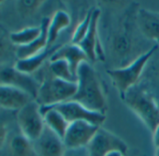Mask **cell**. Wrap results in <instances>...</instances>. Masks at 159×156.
<instances>
[{"label": "cell", "mask_w": 159, "mask_h": 156, "mask_svg": "<svg viewBox=\"0 0 159 156\" xmlns=\"http://www.w3.org/2000/svg\"><path fill=\"white\" fill-rule=\"evenodd\" d=\"M138 33L141 32L137 25V12L125 13L110 35L109 51L114 69L125 68L144 54L140 42L143 41L139 39Z\"/></svg>", "instance_id": "obj_1"}, {"label": "cell", "mask_w": 159, "mask_h": 156, "mask_svg": "<svg viewBox=\"0 0 159 156\" xmlns=\"http://www.w3.org/2000/svg\"><path fill=\"white\" fill-rule=\"evenodd\" d=\"M86 108L105 114L107 102L98 76L88 61L83 62L77 71V91L72 100Z\"/></svg>", "instance_id": "obj_2"}, {"label": "cell", "mask_w": 159, "mask_h": 156, "mask_svg": "<svg viewBox=\"0 0 159 156\" xmlns=\"http://www.w3.org/2000/svg\"><path fill=\"white\" fill-rule=\"evenodd\" d=\"M125 105L153 133L159 125V105L140 85L137 84L122 96Z\"/></svg>", "instance_id": "obj_3"}, {"label": "cell", "mask_w": 159, "mask_h": 156, "mask_svg": "<svg viewBox=\"0 0 159 156\" xmlns=\"http://www.w3.org/2000/svg\"><path fill=\"white\" fill-rule=\"evenodd\" d=\"M76 91L77 83L56 78L50 72L47 66L41 75L36 101L40 106H53L72 100Z\"/></svg>", "instance_id": "obj_4"}, {"label": "cell", "mask_w": 159, "mask_h": 156, "mask_svg": "<svg viewBox=\"0 0 159 156\" xmlns=\"http://www.w3.org/2000/svg\"><path fill=\"white\" fill-rule=\"evenodd\" d=\"M158 44H155L148 52L144 53L138 59H136L130 65L121 69L108 70V74L112 80V83L123 96L129 89L139 84L140 77L147 66V63L158 48Z\"/></svg>", "instance_id": "obj_5"}, {"label": "cell", "mask_w": 159, "mask_h": 156, "mask_svg": "<svg viewBox=\"0 0 159 156\" xmlns=\"http://www.w3.org/2000/svg\"><path fill=\"white\" fill-rule=\"evenodd\" d=\"M16 122L22 134L30 141H36L45 128L40 105L33 100L16 112Z\"/></svg>", "instance_id": "obj_6"}, {"label": "cell", "mask_w": 159, "mask_h": 156, "mask_svg": "<svg viewBox=\"0 0 159 156\" xmlns=\"http://www.w3.org/2000/svg\"><path fill=\"white\" fill-rule=\"evenodd\" d=\"M0 85L20 90L36 100L40 82L34 75L18 71L14 65H4L0 66Z\"/></svg>", "instance_id": "obj_7"}, {"label": "cell", "mask_w": 159, "mask_h": 156, "mask_svg": "<svg viewBox=\"0 0 159 156\" xmlns=\"http://www.w3.org/2000/svg\"><path fill=\"white\" fill-rule=\"evenodd\" d=\"M87 149L90 156H108L112 151H119L125 156L129 153V147L126 142L101 127L87 146Z\"/></svg>", "instance_id": "obj_8"}, {"label": "cell", "mask_w": 159, "mask_h": 156, "mask_svg": "<svg viewBox=\"0 0 159 156\" xmlns=\"http://www.w3.org/2000/svg\"><path fill=\"white\" fill-rule=\"evenodd\" d=\"M49 107H52L60 112L68 123L74 121H86L100 127L106 119L105 114L90 110L75 101H67Z\"/></svg>", "instance_id": "obj_9"}, {"label": "cell", "mask_w": 159, "mask_h": 156, "mask_svg": "<svg viewBox=\"0 0 159 156\" xmlns=\"http://www.w3.org/2000/svg\"><path fill=\"white\" fill-rule=\"evenodd\" d=\"M99 128L86 121H74L69 123L63 138L66 148L79 149L87 147Z\"/></svg>", "instance_id": "obj_10"}, {"label": "cell", "mask_w": 159, "mask_h": 156, "mask_svg": "<svg viewBox=\"0 0 159 156\" xmlns=\"http://www.w3.org/2000/svg\"><path fill=\"white\" fill-rule=\"evenodd\" d=\"M100 14L101 12L99 9H94L88 32L84 37V39L79 44V46L85 53L88 60L90 61H96L97 59H100V60L106 59V56L104 55V49L102 47V43L99 39V33H98V24H99Z\"/></svg>", "instance_id": "obj_11"}, {"label": "cell", "mask_w": 159, "mask_h": 156, "mask_svg": "<svg viewBox=\"0 0 159 156\" xmlns=\"http://www.w3.org/2000/svg\"><path fill=\"white\" fill-rule=\"evenodd\" d=\"M0 156H37L33 142L22 134L17 122L11 127Z\"/></svg>", "instance_id": "obj_12"}, {"label": "cell", "mask_w": 159, "mask_h": 156, "mask_svg": "<svg viewBox=\"0 0 159 156\" xmlns=\"http://www.w3.org/2000/svg\"><path fill=\"white\" fill-rule=\"evenodd\" d=\"M33 146L37 156H64L66 149L63 139L46 125Z\"/></svg>", "instance_id": "obj_13"}, {"label": "cell", "mask_w": 159, "mask_h": 156, "mask_svg": "<svg viewBox=\"0 0 159 156\" xmlns=\"http://www.w3.org/2000/svg\"><path fill=\"white\" fill-rule=\"evenodd\" d=\"M137 25L141 34L159 45V12L139 9L137 12Z\"/></svg>", "instance_id": "obj_14"}, {"label": "cell", "mask_w": 159, "mask_h": 156, "mask_svg": "<svg viewBox=\"0 0 159 156\" xmlns=\"http://www.w3.org/2000/svg\"><path fill=\"white\" fill-rule=\"evenodd\" d=\"M33 100L29 94L20 90L0 85V108L18 111Z\"/></svg>", "instance_id": "obj_15"}, {"label": "cell", "mask_w": 159, "mask_h": 156, "mask_svg": "<svg viewBox=\"0 0 159 156\" xmlns=\"http://www.w3.org/2000/svg\"><path fill=\"white\" fill-rule=\"evenodd\" d=\"M56 59H64L66 60L70 68L74 75L77 77L78 69L83 62L89 61L85 53L82 50V48L76 44H66L59 47L55 53L50 58V61Z\"/></svg>", "instance_id": "obj_16"}, {"label": "cell", "mask_w": 159, "mask_h": 156, "mask_svg": "<svg viewBox=\"0 0 159 156\" xmlns=\"http://www.w3.org/2000/svg\"><path fill=\"white\" fill-rule=\"evenodd\" d=\"M51 18L45 17L42 19L40 27H41V33L39 37L35 40L33 42H31L28 45L18 47L17 49V60L21 59H26L31 56H34L42 51H44L46 48H48V27L50 24Z\"/></svg>", "instance_id": "obj_17"}, {"label": "cell", "mask_w": 159, "mask_h": 156, "mask_svg": "<svg viewBox=\"0 0 159 156\" xmlns=\"http://www.w3.org/2000/svg\"><path fill=\"white\" fill-rule=\"evenodd\" d=\"M58 46H52V47H48L46 48L44 51H42L41 53L31 56L29 58L26 59H21V60H17L16 63L14 64L15 69H17L18 71L27 73V74H31L33 75L34 72L38 71L43 64H45V61L49 58L52 57V56L55 53V51L58 49Z\"/></svg>", "instance_id": "obj_18"}, {"label": "cell", "mask_w": 159, "mask_h": 156, "mask_svg": "<svg viewBox=\"0 0 159 156\" xmlns=\"http://www.w3.org/2000/svg\"><path fill=\"white\" fill-rule=\"evenodd\" d=\"M40 111L43 115L45 125L63 139L69 125L68 121L60 112L52 107L40 106Z\"/></svg>", "instance_id": "obj_19"}, {"label": "cell", "mask_w": 159, "mask_h": 156, "mask_svg": "<svg viewBox=\"0 0 159 156\" xmlns=\"http://www.w3.org/2000/svg\"><path fill=\"white\" fill-rule=\"evenodd\" d=\"M17 49L11 40V33L0 26V66L15 64L17 61Z\"/></svg>", "instance_id": "obj_20"}, {"label": "cell", "mask_w": 159, "mask_h": 156, "mask_svg": "<svg viewBox=\"0 0 159 156\" xmlns=\"http://www.w3.org/2000/svg\"><path fill=\"white\" fill-rule=\"evenodd\" d=\"M70 25V16L65 11L59 10L54 12L50 20L48 27V47H52L53 43L57 40L64 29Z\"/></svg>", "instance_id": "obj_21"}, {"label": "cell", "mask_w": 159, "mask_h": 156, "mask_svg": "<svg viewBox=\"0 0 159 156\" xmlns=\"http://www.w3.org/2000/svg\"><path fill=\"white\" fill-rule=\"evenodd\" d=\"M142 77L144 79V85L148 84L152 87V92L150 93L151 95L154 91L159 92V56H154V54L152 55L147 63V66L142 73Z\"/></svg>", "instance_id": "obj_22"}, {"label": "cell", "mask_w": 159, "mask_h": 156, "mask_svg": "<svg viewBox=\"0 0 159 156\" xmlns=\"http://www.w3.org/2000/svg\"><path fill=\"white\" fill-rule=\"evenodd\" d=\"M41 33V27H29L21 30L11 32V40L17 47L25 46L37 40Z\"/></svg>", "instance_id": "obj_23"}, {"label": "cell", "mask_w": 159, "mask_h": 156, "mask_svg": "<svg viewBox=\"0 0 159 156\" xmlns=\"http://www.w3.org/2000/svg\"><path fill=\"white\" fill-rule=\"evenodd\" d=\"M48 69L50 72L56 78L67 82L77 83V77L72 72L69 64L64 59H56L52 61L49 60Z\"/></svg>", "instance_id": "obj_24"}, {"label": "cell", "mask_w": 159, "mask_h": 156, "mask_svg": "<svg viewBox=\"0 0 159 156\" xmlns=\"http://www.w3.org/2000/svg\"><path fill=\"white\" fill-rule=\"evenodd\" d=\"M11 112L14 111L0 108V150L2 149L7 140L11 127L16 122V119H12L11 118Z\"/></svg>", "instance_id": "obj_25"}, {"label": "cell", "mask_w": 159, "mask_h": 156, "mask_svg": "<svg viewBox=\"0 0 159 156\" xmlns=\"http://www.w3.org/2000/svg\"><path fill=\"white\" fill-rule=\"evenodd\" d=\"M93 11H94V9H91L86 13L84 18L81 21V23L76 27V28L72 34V37H71V43L72 44L79 45L80 43H81V41L84 39V37L86 36L88 29H89V27H90V24H91Z\"/></svg>", "instance_id": "obj_26"}, {"label": "cell", "mask_w": 159, "mask_h": 156, "mask_svg": "<svg viewBox=\"0 0 159 156\" xmlns=\"http://www.w3.org/2000/svg\"><path fill=\"white\" fill-rule=\"evenodd\" d=\"M43 5L42 1L32 0V1H17L16 2V12L23 18H30L34 16L40 7Z\"/></svg>", "instance_id": "obj_27"}, {"label": "cell", "mask_w": 159, "mask_h": 156, "mask_svg": "<svg viewBox=\"0 0 159 156\" xmlns=\"http://www.w3.org/2000/svg\"><path fill=\"white\" fill-rule=\"evenodd\" d=\"M64 156H90L87 147L79 149H66Z\"/></svg>", "instance_id": "obj_28"}, {"label": "cell", "mask_w": 159, "mask_h": 156, "mask_svg": "<svg viewBox=\"0 0 159 156\" xmlns=\"http://www.w3.org/2000/svg\"><path fill=\"white\" fill-rule=\"evenodd\" d=\"M152 142L155 147V149H159V125L155 129V131L152 133Z\"/></svg>", "instance_id": "obj_29"}, {"label": "cell", "mask_w": 159, "mask_h": 156, "mask_svg": "<svg viewBox=\"0 0 159 156\" xmlns=\"http://www.w3.org/2000/svg\"><path fill=\"white\" fill-rule=\"evenodd\" d=\"M155 156H159V149H155Z\"/></svg>", "instance_id": "obj_30"}, {"label": "cell", "mask_w": 159, "mask_h": 156, "mask_svg": "<svg viewBox=\"0 0 159 156\" xmlns=\"http://www.w3.org/2000/svg\"><path fill=\"white\" fill-rule=\"evenodd\" d=\"M1 5H2V1H0V7H1Z\"/></svg>", "instance_id": "obj_31"}]
</instances>
